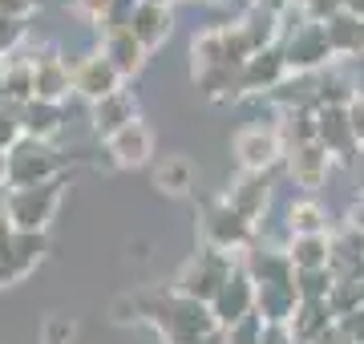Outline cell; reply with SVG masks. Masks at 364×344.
<instances>
[{
	"label": "cell",
	"mask_w": 364,
	"mask_h": 344,
	"mask_svg": "<svg viewBox=\"0 0 364 344\" xmlns=\"http://www.w3.org/2000/svg\"><path fill=\"white\" fill-rule=\"evenodd\" d=\"M142 4H166V0H142Z\"/></svg>",
	"instance_id": "cell-31"
},
{
	"label": "cell",
	"mask_w": 364,
	"mask_h": 344,
	"mask_svg": "<svg viewBox=\"0 0 364 344\" xmlns=\"http://www.w3.org/2000/svg\"><path fill=\"white\" fill-rule=\"evenodd\" d=\"M287 69H296V73H308V69L324 65V61H332V45H328V33L324 25H316V21H308L304 28H296V37L287 41Z\"/></svg>",
	"instance_id": "cell-7"
},
{
	"label": "cell",
	"mask_w": 364,
	"mask_h": 344,
	"mask_svg": "<svg viewBox=\"0 0 364 344\" xmlns=\"http://www.w3.org/2000/svg\"><path fill=\"white\" fill-rule=\"evenodd\" d=\"M344 9H348L352 16H360V21H364V0H344Z\"/></svg>",
	"instance_id": "cell-29"
},
{
	"label": "cell",
	"mask_w": 364,
	"mask_h": 344,
	"mask_svg": "<svg viewBox=\"0 0 364 344\" xmlns=\"http://www.w3.org/2000/svg\"><path fill=\"white\" fill-rule=\"evenodd\" d=\"M33 73H37V102L61 106V97L73 90V69H69V61H61L57 53L37 57V61H33Z\"/></svg>",
	"instance_id": "cell-12"
},
{
	"label": "cell",
	"mask_w": 364,
	"mask_h": 344,
	"mask_svg": "<svg viewBox=\"0 0 364 344\" xmlns=\"http://www.w3.org/2000/svg\"><path fill=\"white\" fill-rule=\"evenodd\" d=\"M37 9V0H0V16L4 21H25Z\"/></svg>",
	"instance_id": "cell-24"
},
{
	"label": "cell",
	"mask_w": 364,
	"mask_h": 344,
	"mask_svg": "<svg viewBox=\"0 0 364 344\" xmlns=\"http://www.w3.org/2000/svg\"><path fill=\"white\" fill-rule=\"evenodd\" d=\"M287 171H291V178H296L304 190H316V186L328 178V171H332V154H328L324 142L296 146V150H287Z\"/></svg>",
	"instance_id": "cell-9"
},
{
	"label": "cell",
	"mask_w": 364,
	"mask_h": 344,
	"mask_svg": "<svg viewBox=\"0 0 364 344\" xmlns=\"http://www.w3.org/2000/svg\"><path fill=\"white\" fill-rule=\"evenodd\" d=\"M13 239H16V227H13V219L4 215V207H0V259H4L9 247H13Z\"/></svg>",
	"instance_id": "cell-27"
},
{
	"label": "cell",
	"mask_w": 364,
	"mask_h": 344,
	"mask_svg": "<svg viewBox=\"0 0 364 344\" xmlns=\"http://www.w3.org/2000/svg\"><path fill=\"white\" fill-rule=\"evenodd\" d=\"M324 33H328V45H332V57L364 53V21L360 16H352L348 9L332 16V21L324 25Z\"/></svg>",
	"instance_id": "cell-18"
},
{
	"label": "cell",
	"mask_w": 364,
	"mask_h": 344,
	"mask_svg": "<svg viewBox=\"0 0 364 344\" xmlns=\"http://www.w3.org/2000/svg\"><path fill=\"white\" fill-rule=\"evenodd\" d=\"M170 25H174V16H170L166 4H142V0H138V13H134L130 33L142 41L146 53H150V49H158V45L170 37Z\"/></svg>",
	"instance_id": "cell-16"
},
{
	"label": "cell",
	"mask_w": 364,
	"mask_h": 344,
	"mask_svg": "<svg viewBox=\"0 0 364 344\" xmlns=\"http://www.w3.org/2000/svg\"><path fill=\"white\" fill-rule=\"evenodd\" d=\"M235 154L243 162V171L263 174L284 154V134L275 130V126H259V122L255 126H243V130L235 134Z\"/></svg>",
	"instance_id": "cell-5"
},
{
	"label": "cell",
	"mask_w": 364,
	"mask_h": 344,
	"mask_svg": "<svg viewBox=\"0 0 364 344\" xmlns=\"http://www.w3.org/2000/svg\"><path fill=\"white\" fill-rule=\"evenodd\" d=\"M57 171L53 150L37 138H21L9 150V183L13 186H37V183H53L49 174Z\"/></svg>",
	"instance_id": "cell-3"
},
{
	"label": "cell",
	"mask_w": 364,
	"mask_h": 344,
	"mask_svg": "<svg viewBox=\"0 0 364 344\" xmlns=\"http://www.w3.org/2000/svg\"><path fill=\"white\" fill-rule=\"evenodd\" d=\"M69 69H73V90H77L81 97H90L93 106L105 102L109 93L122 90V73H117L102 53L97 57H77V61H69Z\"/></svg>",
	"instance_id": "cell-6"
},
{
	"label": "cell",
	"mask_w": 364,
	"mask_h": 344,
	"mask_svg": "<svg viewBox=\"0 0 364 344\" xmlns=\"http://www.w3.org/2000/svg\"><path fill=\"white\" fill-rule=\"evenodd\" d=\"M344 114H348V126H352V134H356V142L364 146V93L352 97V106L344 109Z\"/></svg>",
	"instance_id": "cell-25"
},
{
	"label": "cell",
	"mask_w": 364,
	"mask_h": 344,
	"mask_svg": "<svg viewBox=\"0 0 364 344\" xmlns=\"http://www.w3.org/2000/svg\"><path fill=\"white\" fill-rule=\"evenodd\" d=\"M105 146H109L114 166H146L150 154H154V134L146 130L142 122H134V126H126L122 134H114Z\"/></svg>",
	"instance_id": "cell-11"
},
{
	"label": "cell",
	"mask_w": 364,
	"mask_h": 344,
	"mask_svg": "<svg viewBox=\"0 0 364 344\" xmlns=\"http://www.w3.org/2000/svg\"><path fill=\"white\" fill-rule=\"evenodd\" d=\"M287 227H291V235H324V211L316 207V203H291V211H287Z\"/></svg>",
	"instance_id": "cell-21"
},
{
	"label": "cell",
	"mask_w": 364,
	"mask_h": 344,
	"mask_svg": "<svg viewBox=\"0 0 364 344\" xmlns=\"http://www.w3.org/2000/svg\"><path fill=\"white\" fill-rule=\"evenodd\" d=\"M235 264L227 252H215V247H203V252L191 259V264L178 272V296L186 300H198V304H215L219 291L231 284Z\"/></svg>",
	"instance_id": "cell-1"
},
{
	"label": "cell",
	"mask_w": 364,
	"mask_h": 344,
	"mask_svg": "<svg viewBox=\"0 0 364 344\" xmlns=\"http://www.w3.org/2000/svg\"><path fill=\"white\" fill-rule=\"evenodd\" d=\"M340 340L344 344H364V308L340 320Z\"/></svg>",
	"instance_id": "cell-23"
},
{
	"label": "cell",
	"mask_w": 364,
	"mask_h": 344,
	"mask_svg": "<svg viewBox=\"0 0 364 344\" xmlns=\"http://www.w3.org/2000/svg\"><path fill=\"white\" fill-rule=\"evenodd\" d=\"M287 259L296 272H328L332 267V239L328 235H296L287 247Z\"/></svg>",
	"instance_id": "cell-17"
},
{
	"label": "cell",
	"mask_w": 364,
	"mask_h": 344,
	"mask_svg": "<svg viewBox=\"0 0 364 344\" xmlns=\"http://www.w3.org/2000/svg\"><path fill=\"white\" fill-rule=\"evenodd\" d=\"M61 203V183H37V186H13L4 199V215L13 219L16 231H41L53 219Z\"/></svg>",
	"instance_id": "cell-2"
},
{
	"label": "cell",
	"mask_w": 364,
	"mask_h": 344,
	"mask_svg": "<svg viewBox=\"0 0 364 344\" xmlns=\"http://www.w3.org/2000/svg\"><path fill=\"white\" fill-rule=\"evenodd\" d=\"M287 73H291L287 69V57L275 53V49H263V53H255L243 65V90H279V81Z\"/></svg>",
	"instance_id": "cell-15"
},
{
	"label": "cell",
	"mask_w": 364,
	"mask_h": 344,
	"mask_svg": "<svg viewBox=\"0 0 364 344\" xmlns=\"http://www.w3.org/2000/svg\"><path fill=\"white\" fill-rule=\"evenodd\" d=\"M267 195H272V190H267V174L243 171L239 178H235V186L227 190V199H223V203H231L247 223H255V219L263 215V207H267Z\"/></svg>",
	"instance_id": "cell-13"
},
{
	"label": "cell",
	"mask_w": 364,
	"mask_h": 344,
	"mask_svg": "<svg viewBox=\"0 0 364 344\" xmlns=\"http://www.w3.org/2000/svg\"><path fill=\"white\" fill-rule=\"evenodd\" d=\"M73 4H77V9H81L85 16H93V21H102V16L109 13V4H114V0H73Z\"/></svg>",
	"instance_id": "cell-28"
},
{
	"label": "cell",
	"mask_w": 364,
	"mask_h": 344,
	"mask_svg": "<svg viewBox=\"0 0 364 344\" xmlns=\"http://www.w3.org/2000/svg\"><path fill=\"white\" fill-rule=\"evenodd\" d=\"M21 130H25V138H37V142L53 138V134L61 130V106H53V102H28L25 114H21Z\"/></svg>",
	"instance_id": "cell-20"
},
{
	"label": "cell",
	"mask_w": 364,
	"mask_h": 344,
	"mask_svg": "<svg viewBox=\"0 0 364 344\" xmlns=\"http://www.w3.org/2000/svg\"><path fill=\"white\" fill-rule=\"evenodd\" d=\"M203 235H207V247L231 255V252H239V247L251 243V223L235 211L231 203H215L203 215Z\"/></svg>",
	"instance_id": "cell-4"
},
{
	"label": "cell",
	"mask_w": 364,
	"mask_h": 344,
	"mask_svg": "<svg viewBox=\"0 0 364 344\" xmlns=\"http://www.w3.org/2000/svg\"><path fill=\"white\" fill-rule=\"evenodd\" d=\"M320 142L328 146V154H336L340 162H352V150H356V134H352V126H348V114L344 109H320Z\"/></svg>",
	"instance_id": "cell-14"
},
{
	"label": "cell",
	"mask_w": 364,
	"mask_h": 344,
	"mask_svg": "<svg viewBox=\"0 0 364 344\" xmlns=\"http://www.w3.org/2000/svg\"><path fill=\"white\" fill-rule=\"evenodd\" d=\"M4 178H9V154L0 150V183H4Z\"/></svg>",
	"instance_id": "cell-30"
},
{
	"label": "cell",
	"mask_w": 364,
	"mask_h": 344,
	"mask_svg": "<svg viewBox=\"0 0 364 344\" xmlns=\"http://www.w3.org/2000/svg\"><path fill=\"white\" fill-rule=\"evenodd\" d=\"M21 41H25V21H4L0 16V53H13Z\"/></svg>",
	"instance_id": "cell-22"
},
{
	"label": "cell",
	"mask_w": 364,
	"mask_h": 344,
	"mask_svg": "<svg viewBox=\"0 0 364 344\" xmlns=\"http://www.w3.org/2000/svg\"><path fill=\"white\" fill-rule=\"evenodd\" d=\"M134 122H138V97H134L130 90H117V93H109L105 102L93 106V130L102 134L105 142H109L114 134H122L126 126H134Z\"/></svg>",
	"instance_id": "cell-8"
},
{
	"label": "cell",
	"mask_w": 364,
	"mask_h": 344,
	"mask_svg": "<svg viewBox=\"0 0 364 344\" xmlns=\"http://www.w3.org/2000/svg\"><path fill=\"white\" fill-rule=\"evenodd\" d=\"M102 57L122 73V77H134V73H142V65H146V45L134 37L130 28H117V33H105L102 37Z\"/></svg>",
	"instance_id": "cell-10"
},
{
	"label": "cell",
	"mask_w": 364,
	"mask_h": 344,
	"mask_svg": "<svg viewBox=\"0 0 364 344\" xmlns=\"http://www.w3.org/2000/svg\"><path fill=\"white\" fill-rule=\"evenodd\" d=\"M61 340H73V324H69V320H49L45 344H61Z\"/></svg>",
	"instance_id": "cell-26"
},
{
	"label": "cell",
	"mask_w": 364,
	"mask_h": 344,
	"mask_svg": "<svg viewBox=\"0 0 364 344\" xmlns=\"http://www.w3.org/2000/svg\"><path fill=\"white\" fill-rule=\"evenodd\" d=\"M154 186L166 190V195H191V186H195V162L186 158V154H166L154 171Z\"/></svg>",
	"instance_id": "cell-19"
}]
</instances>
